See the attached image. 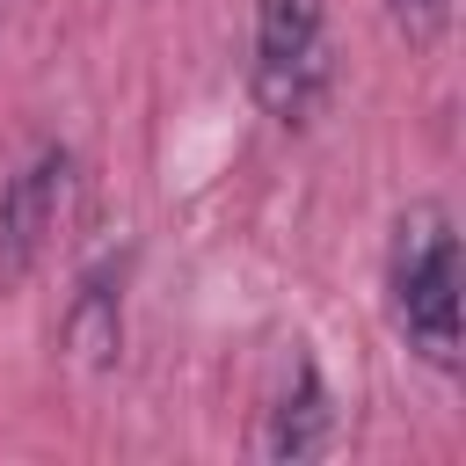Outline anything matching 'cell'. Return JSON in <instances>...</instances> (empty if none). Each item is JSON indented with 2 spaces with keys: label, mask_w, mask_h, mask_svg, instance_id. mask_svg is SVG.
<instances>
[{
  "label": "cell",
  "mask_w": 466,
  "mask_h": 466,
  "mask_svg": "<svg viewBox=\"0 0 466 466\" xmlns=\"http://www.w3.org/2000/svg\"><path fill=\"white\" fill-rule=\"evenodd\" d=\"M66 204H73V153L44 146L0 197V284H22L44 255V240L66 226Z\"/></svg>",
  "instance_id": "obj_3"
},
{
  "label": "cell",
  "mask_w": 466,
  "mask_h": 466,
  "mask_svg": "<svg viewBox=\"0 0 466 466\" xmlns=\"http://www.w3.org/2000/svg\"><path fill=\"white\" fill-rule=\"evenodd\" d=\"M444 7H451V0H386L393 29H400L408 44H430V36L444 29Z\"/></svg>",
  "instance_id": "obj_6"
},
{
  "label": "cell",
  "mask_w": 466,
  "mask_h": 466,
  "mask_svg": "<svg viewBox=\"0 0 466 466\" xmlns=\"http://www.w3.org/2000/svg\"><path fill=\"white\" fill-rule=\"evenodd\" d=\"M393 320L400 335L437 364L451 371L459 364V233L444 218V204H408L400 226H393Z\"/></svg>",
  "instance_id": "obj_1"
},
{
  "label": "cell",
  "mask_w": 466,
  "mask_h": 466,
  "mask_svg": "<svg viewBox=\"0 0 466 466\" xmlns=\"http://www.w3.org/2000/svg\"><path fill=\"white\" fill-rule=\"evenodd\" d=\"M66 335H73V350H80L87 364H109V357H116V342H124V313H116L109 277H95V284L80 291V306H73Z\"/></svg>",
  "instance_id": "obj_5"
},
{
  "label": "cell",
  "mask_w": 466,
  "mask_h": 466,
  "mask_svg": "<svg viewBox=\"0 0 466 466\" xmlns=\"http://www.w3.org/2000/svg\"><path fill=\"white\" fill-rule=\"evenodd\" d=\"M328 95V0H255V102L306 124Z\"/></svg>",
  "instance_id": "obj_2"
},
{
  "label": "cell",
  "mask_w": 466,
  "mask_h": 466,
  "mask_svg": "<svg viewBox=\"0 0 466 466\" xmlns=\"http://www.w3.org/2000/svg\"><path fill=\"white\" fill-rule=\"evenodd\" d=\"M335 437V408H328V386L306 357H291L284 386L269 393V415H262V459H320Z\"/></svg>",
  "instance_id": "obj_4"
}]
</instances>
